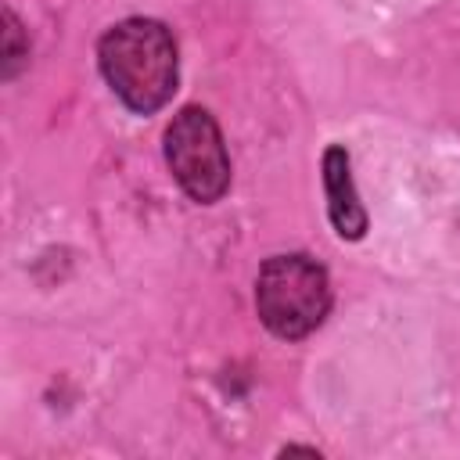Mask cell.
Returning <instances> with one entry per match:
<instances>
[{
    "instance_id": "1",
    "label": "cell",
    "mask_w": 460,
    "mask_h": 460,
    "mask_svg": "<svg viewBox=\"0 0 460 460\" xmlns=\"http://www.w3.org/2000/svg\"><path fill=\"white\" fill-rule=\"evenodd\" d=\"M97 61L108 86L129 111L151 115L176 90V43L155 18H126L111 25L97 43Z\"/></svg>"
},
{
    "instance_id": "2",
    "label": "cell",
    "mask_w": 460,
    "mask_h": 460,
    "mask_svg": "<svg viewBox=\"0 0 460 460\" xmlns=\"http://www.w3.org/2000/svg\"><path fill=\"white\" fill-rule=\"evenodd\" d=\"M255 309L277 338L313 334L331 309L327 270L309 255H273L255 280Z\"/></svg>"
},
{
    "instance_id": "3",
    "label": "cell",
    "mask_w": 460,
    "mask_h": 460,
    "mask_svg": "<svg viewBox=\"0 0 460 460\" xmlns=\"http://www.w3.org/2000/svg\"><path fill=\"white\" fill-rule=\"evenodd\" d=\"M165 162L187 198L212 205L230 187V158L216 119L205 108H183L165 129Z\"/></svg>"
},
{
    "instance_id": "4",
    "label": "cell",
    "mask_w": 460,
    "mask_h": 460,
    "mask_svg": "<svg viewBox=\"0 0 460 460\" xmlns=\"http://www.w3.org/2000/svg\"><path fill=\"white\" fill-rule=\"evenodd\" d=\"M323 190H327V212L345 241H359L367 234V208L359 205L352 172H349V151L331 144L323 151Z\"/></svg>"
},
{
    "instance_id": "5",
    "label": "cell",
    "mask_w": 460,
    "mask_h": 460,
    "mask_svg": "<svg viewBox=\"0 0 460 460\" xmlns=\"http://www.w3.org/2000/svg\"><path fill=\"white\" fill-rule=\"evenodd\" d=\"M4 79H11L22 65H25V58H29V43H22V25H18V18L11 14V11H4Z\"/></svg>"
}]
</instances>
